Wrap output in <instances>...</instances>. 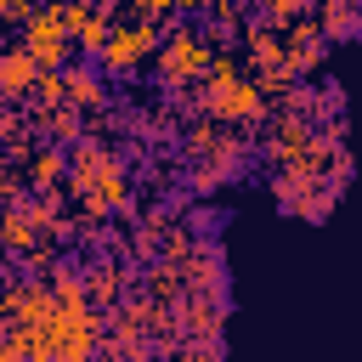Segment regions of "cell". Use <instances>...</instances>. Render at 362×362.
<instances>
[{"instance_id":"1","label":"cell","mask_w":362,"mask_h":362,"mask_svg":"<svg viewBox=\"0 0 362 362\" xmlns=\"http://www.w3.org/2000/svg\"><path fill=\"white\" fill-rule=\"evenodd\" d=\"M215 40L198 28V23H181V11H175V23H170V34L158 40V85L170 90V102L181 96V90H192L204 74H209V62H215Z\"/></svg>"},{"instance_id":"2","label":"cell","mask_w":362,"mask_h":362,"mask_svg":"<svg viewBox=\"0 0 362 362\" xmlns=\"http://www.w3.org/2000/svg\"><path fill=\"white\" fill-rule=\"evenodd\" d=\"M192 90H198L192 107L209 113L215 124H238V130L266 124V90L255 79H243V74H204Z\"/></svg>"},{"instance_id":"3","label":"cell","mask_w":362,"mask_h":362,"mask_svg":"<svg viewBox=\"0 0 362 362\" xmlns=\"http://www.w3.org/2000/svg\"><path fill=\"white\" fill-rule=\"evenodd\" d=\"M339 192H345V187H334L322 170L277 164V175H272V204H277L283 215H294V221H311V226H322V221L334 215Z\"/></svg>"},{"instance_id":"4","label":"cell","mask_w":362,"mask_h":362,"mask_svg":"<svg viewBox=\"0 0 362 362\" xmlns=\"http://www.w3.org/2000/svg\"><path fill=\"white\" fill-rule=\"evenodd\" d=\"M158 40H164L158 17H124V23L107 28V40H102V51H96L90 62H96L107 79H136L141 62L158 51Z\"/></svg>"},{"instance_id":"5","label":"cell","mask_w":362,"mask_h":362,"mask_svg":"<svg viewBox=\"0 0 362 362\" xmlns=\"http://www.w3.org/2000/svg\"><path fill=\"white\" fill-rule=\"evenodd\" d=\"M23 45H28V57H34L40 68H62V62L74 57L68 17H62L57 0H40V6L28 11V23H23Z\"/></svg>"},{"instance_id":"6","label":"cell","mask_w":362,"mask_h":362,"mask_svg":"<svg viewBox=\"0 0 362 362\" xmlns=\"http://www.w3.org/2000/svg\"><path fill=\"white\" fill-rule=\"evenodd\" d=\"M322 62H328V34H322L317 17L305 11V17H294V23L283 28V68H288L294 79H311Z\"/></svg>"},{"instance_id":"7","label":"cell","mask_w":362,"mask_h":362,"mask_svg":"<svg viewBox=\"0 0 362 362\" xmlns=\"http://www.w3.org/2000/svg\"><path fill=\"white\" fill-rule=\"evenodd\" d=\"M62 90H68V102L79 107V113H102L107 107V74L102 68H90V57L85 62H62Z\"/></svg>"},{"instance_id":"8","label":"cell","mask_w":362,"mask_h":362,"mask_svg":"<svg viewBox=\"0 0 362 362\" xmlns=\"http://www.w3.org/2000/svg\"><path fill=\"white\" fill-rule=\"evenodd\" d=\"M62 17H68V40H74V51L96 57V51H102V40H107V28H113V17H107V11H96L90 0H68V6H62Z\"/></svg>"},{"instance_id":"9","label":"cell","mask_w":362,"mask_h":362,"mask_svg":"<svg viewBox=\"0 0 362 362\" xmlns=\"http://www.w3.org/2000/svg\"><path fill=\"white\" fill-rule=\"evenodd\" d=\"M34 79H40V62L28 57V45L23 40L17 45H0V102H28Z\"/></svg>"},{"instance_id":"10","label":"cell","mask_w":362,"mask_h":362,"mask_svg":"<svg viewBox=\"0 0 362 362\" xmlns=\"http://www.w3.org/2000/svg\"><path fill=\"white\" fill-rule=\"evenodd\" d=\"M311 17H317V28L328 34V45H351V40L362 34V6H356V0H317Z\"/></svg>"},{"instance_id":"11","label":"cell","mask_w":362,"mask_h":362,"mask_svg":"<svg viewBox=\"0 0 362 362\" xmlns=\"http://www.w3.org/2000/svg\"><path fill=\"white\" fill-rule=\"evenodd\" d=\"M34 243H40V221H34L28 198L6 204V209H0V249H6V255H23V249H34Z\"/></svg>"},{"instance_id":"12","label":"cell","mask_w":362,"mask_h":362,"mask_svg":"<svg viewBox=\"0 0 362 362\" xmlns=\"http://www.w3.org/2000/svg\"><path fill=\"white\" fill-rule=\"evenodd\" d=\"M57 187H68V147L51 141L28 158V192H57Z\"/></svg>"},{"instance_id":"13","label":"cell","mask_w":362,"mask_h":362,"mask_svg":"<svg viewBox=\"0 0 362 362\" xmlns=\"http://www.w3.org/2000/svg\"><path fill=\"white\" fill-rule=\"evenodd\" d=\"M124 288H130L124 266H113V260H90V266H85V294H90V305H96V311H107Z\"/></svg>"},{"instance_id":"14","label":"cell","mask_w":362,"mask_h":362,"mask_svg":"<svg viewBox=\"0 0 362 362\" xmlns=\"http://www.w3.org/2000/svg\"><path fill=\"white\" fill-rule=\"evenodd\" d=\"M34 119V130L40 136H51L57 147H68L74 136H85V113L74 107V102H62V107H45V113H28Z\"/></svg>"},{"instance_id":"15","label":"cell","mask_w":362,"mask_h":362,"mask_svg":"<svg viewBox=\"0 0 362 362\" xmlns=\"http://www.w3.org/2000/svg\"><path fill=\"white\" fill-rule=\"evenodd\" d=\"M34 136V119L23 102H0V147H23Z\"/></svg>"},{"instance_id":"16","label":"cell","mask_w":362,"mask_h":362,"mask_svg":"<svg viewBox=\"0 0 362 362\" xmlns=\"http://www.w3.org/2000/svg\"><path fill=\"white\" fill-rule=\"evenodd\" d=\"M226 221H232V215H221V209H209V204H198V198H192V204L181 209V226H187L192 238H215V232H221Z\"/></svg>"},{"instance_id":"17","label":"cell","mask_w":362,"mask_h":362,"mask_svg":"<svg viewBox=\"0 0 362 362\" xmlns=\"http://www.w3.org/2000/svg\"><path fill=\"white\" fill-rule=\"evenodd\" d=\"M23 187H28V181H23L11 164H0V209H6V204H17V198H23Z\"/></svg>"},{"instance_id":"18","label":"cell","mask_w":362,"mask_h":362,"mask_svg":"<svg viewBox=\"0 0 362 362\" xmlns=\"http://www.w3.org/2000/svg\"><path fill=\"white\" fill-rule=\"evenodd\" d=\"M136 17H175V0H124Z\"/></svg>"},{"instance_id":"19","label":"cell","mask_w":362,"mask_h":362,"mask_svg":"<svg viewBox=\"0 0 362 362\" xmlns=\"http://www.w3.org/2000/svg\"><path fill=\"white\" fill-rule=\"evenodd\" d=\"M90 6H96V11H107V17L119 23V6H124V0H90Z\"/></svg>"},{"instance_id":"20","label":"cell","mask_w":362,"mask_h":362,"mask_svg":"<svg viewBox=\"0 0 362 362\" xmlns=\"http://www.w3.org/2000/svg\"><path fill=\"white\" fill-rule=\"evenodd\" d=\"M57 6H68V0H57Z\"/></svg>"},{"instance_id":"21","label":"cell","mask_w":362,"mask_h":362,"mask_svg":"<svg viewBox=\"0 0 362 362\" xmlns=\"http://www.w3.org/2000/svg\"><path fill=\"white\" fill-rule=\"evenodd\" d=\"M34 6H40V0H34Z\"/></svg>"},{"instance_id":"22","label":"cell","mask_w":362,"mask_h":362,"mask_svg":"<svg viewBox=\"0 0 362 362\" xmlns=\"http://www.w3.org/2000/svg\"><path fill=\"white\" fill-rule=\"evenodd\" d=\"M356 6H362V0H356Z\"/></svg>"}]
</instances>
